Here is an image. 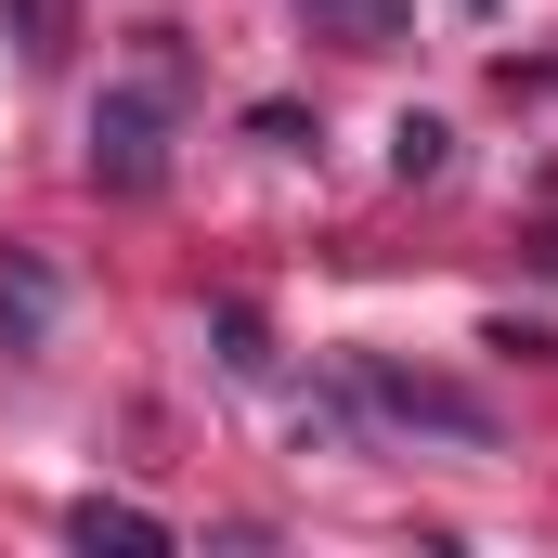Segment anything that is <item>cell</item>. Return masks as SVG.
I'll list each match as a JSON object with an SVG mask.
<instances>
[{"instance_id":"cell-1","label":"cell","mask_w":558,"mask_h":558,"mask_svg":"<svg viewBox=\"0 0 558 558\" xmlns=\"http://www.w3.org/2000/svg\"><path fill=\"white\" fill-rule=\"evenodd\" d=\"M156 52H143V78H105V105H92V182L105 195H156L169 182V118H182V52H169V26H143Z\"/></svg>"},{"instance_id":"cell-2","label":"cell","mask_w":558,"mask_h":558,"mask_svg":"<svg viewBox=\"0 0 558 558\" xmlns=\"http://www.w3.org/2000/svg\"><path fill=\"white\" fill-rule=\"evenodd\" d=\"M351 403L390 428H428V441H494V403H468V390H441V377H403L390 351H351Z\"/></svg>"},{"instance_id":"cell-3","label":"cell","mask_w":558,"mask_h":558,"mask_svg":"<svg viewBox=\"0 0 558 558\" xmlns=\"http://www.w3.org/2000/svg\"><path fill=\"white\" fill-rule=\"evenodd\" d=\"M65 533H78V546H169V520H156V507H131V494H78V507H65Z\"/></svg>"},{"instance_id":"cell-4","label":"cell","mask_w":558,"mask_h":558,"mask_svg":"<svg viewBox=\"0 0 558 558\" xmlns=\"http://www.w3.org/2000/svg\"><path fill=\"white\" fill-rule=\"evenodd\" d=\"M0 325H13V351H39V338H52V274H39L26 247L0 260Z\"/></svg>"},{"instance_id":"cell-5","label":"cell","mask_w":558,"mask_h":558,"mask_svg":"<svg viewBox=\"0 0 558 558\" xmlns=\"http://www.w3.org/2000/svg\"><path fill=\"white\" fill-rule=\"evenodd\" d=\"M0 13H13V52H26V65H65V39H78L65 0H0Z\"/></svg>"},{"instance_id":"cell-6","label":"cell","mask_w":558,"mask_h":558,"mask_svg":"<svg viewBox=\"0 0 558 558\" xmlns=\"http://www.w3.org/2000/svg\"><path fill=\"white\" fill-rule=\"evenodd\" d=\"M390 169H403V182H441V169H454V131H441V118H403V131H390Z\"/></svg>"},{"instance_id":"cell-7","label":"cell","mask_w":558,"mask_h":558,"mask_svg":"<svg viewBox=\"0 0 558 558\" xmlns=\"http://www.w3.org/2000/svg\"><path fill=\"white\" fill-rule=\"evenodd\" d=\"M312 13H325L338 39H364V52H390V39H403V0H312Z\"/></svg>"},{"instance_id":"cell-8","label":"cell","mask_w":558,"mask_h":558,"mask_svg":"<svg viewBox=\"0 0 558 558\" xmlns=\"http://www.w3.org/2000/svg\"><path fill=\"white\" fill-rule=\"evenodd\" d=\"M221 364H234V377H260V364H274V351H260V312H247V299H221Z\"/></svg>"},{"instance_id":"cell-9","label":"cell","mask_w":558,"mask_h":558,"mask_svg":"<svg viewBox=\"0 0 558 558\" xmlns=\"http://www.w3.org/2000/svg\"><path fill=\"white\" fill-rule=\"evenodd\" d=\"M468 13H481V0H468Z\"/></svg>"}]
</instances>
